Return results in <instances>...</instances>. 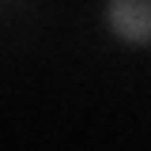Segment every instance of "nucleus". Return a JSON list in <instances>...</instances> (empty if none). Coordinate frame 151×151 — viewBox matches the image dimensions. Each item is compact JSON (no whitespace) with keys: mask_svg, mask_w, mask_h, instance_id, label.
<instances>
[{"mask_svg":"<svg viewBox=\"0 0 151 151\" xmlns=\"http://www.w3.org/2000/svg\"><path fill=\"white\" fill-rule=\"evenodd\" d=\"M110 27L125 42H151V0H110Z\"/></svg>","mask_w":151,"mask_h":151,"instance_id":"1","label":"nucleus"}]
</instances>
